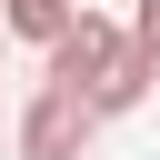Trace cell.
Segmentation results:
<instances>
[{
  "label": "cell",
  "instance_id": "obj_1",
  "mask_svg": "<svg viewBox=\"0 0 160 160\" xmlns=\"http://www.w3.org/2000/svg\"><path fill=\"white\" fill-rule=\"evenodd\" d=\"M120 50H130V30H120V20H100V10H80V20L50 40V80H60V90H80V100H100V80L120 70Z\"/></svg>",
  "mask_w": 160,
  "mask_h": 160
},
{
  "label": "cell",
  "instance_id": "obj_2",
  "mask_svg": "<svg viewBox=\"0 0 160 160\" xmlns=\"http://www.w3.org/2000/svg\"><path fill=\"white\" fill-rule=\"evenodd\" d=\"M90 130H100V110H90L80 90L40 80V90H30V120H20V150H30V160H80Z\"/></svg>",
  "mask_w": 160,
  "mask_h": 160
},
{
  "label": "cell",
  "instance_id": "obj_3",
  "mask_svg": "<svg viewBox=\"0 0 160 160\" xmlns=\"http://www.w3.org/2000/svg\"><path fill=\"white\" fill-rule=\"evenodd\" d=\"M0 20H10V40H40V50H50V40L80 20V0H0Z\"/></svg>",
  "mask_w": 160,
  "mask_h": 160
},
{
  "label": "cell",
  "instance_id": "obj_4",
  "mask_svg": "<svg viewBox=\"0 0 160 160\" xmlns=\"http://www.w3.org/2000/svg\"><path fill=\"white\" fill-rule=\"evenodd\" d=\"M130 40H140V50L160 60V0H140V20H130Z\"/></svg>",
  "mask_w": 160,
  "mask_h": 160
},
{
  "label": "cell",
  "instance_id": "obj_5",
  "mask_svg": "<svg viewBox=\"0 0 160 160\" xmlns=\"http://www.w3.org/2000/svg\"><path fill=\"white\" fill-rule=\"evenodd\" d=\"M0 40H10V20H0Z\"/></svg>",
  "mask_w": 160,
  "mask_h": 160
}]
</instances>
